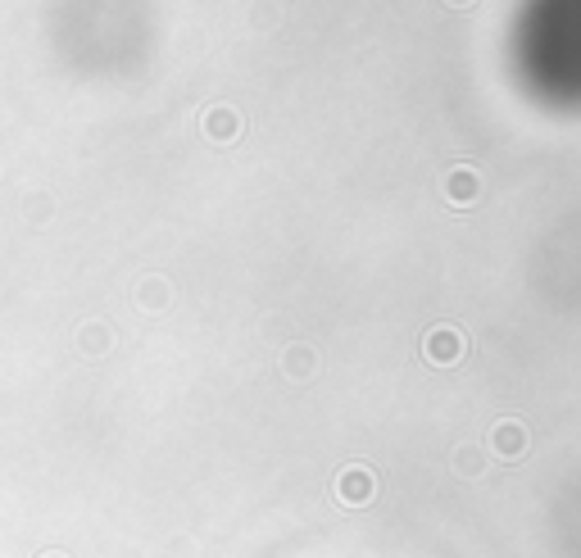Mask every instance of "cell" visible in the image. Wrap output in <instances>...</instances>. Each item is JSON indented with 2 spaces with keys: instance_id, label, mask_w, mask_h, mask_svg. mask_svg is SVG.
<instances>
[{
  "instance_id": "6da1fadb",
  "label": "cell",
  "mask_w": 581,
  "mask_h": 558,
  "mask_svg": "<svg viewBox=\"0 0 581 558\" xmlns=\"http://www.w3.org/2000/svg\"><path fill=\"white\" fill-rule=\"evenodd\" d=\"M463 354V336L450 332V327H441V332L427 336V359L432 363H454Z\"/></svg>"
},
{
  "instance_id": "7a4b0ae2",
  "label": "cell",
  "mask_w": 581,
  "mask_h": 558,
  "mask_svg": "<svg viewBox=\"0 0 581 558\" xmlns=\"http://www.w3.org/2000/svg\"><path fill=\"white\" fill-rule=\"evenodd\" d=\"M459 5H468V0H459Z\"/></svg>"
}]
</instances>
